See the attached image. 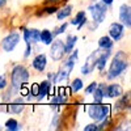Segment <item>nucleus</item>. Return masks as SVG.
Listing matches in <instances>:
<instances>
[{
    "mask_svg": "<svg viewBox=\"0 0 131 131\" xmlns=\"http://www.w3.org/2000/svg\"><path fill=\"white\" fill-rule=\"evenodd\" d=\"M128 68V62L126 60V54L123 51H119L117 55L114 57L112 64H110V68H109V75H107V79H115L118 78L122 72H125Z\"/></svg>",
    "mask_w": 131,
    "mask_h": 131,
    "instance_id": "obj_1",
    "label": "nucleus"
},
{
    "mask_svg": "<svg viewBox=\"0 0 131 131\" xmlns=\"http://www.w3.org/2000/svg\"><path fill=\"white\" fill-rule=\"evenodd\" d=\"M10 80H12V86L15 91H18L21 86H24L26 81L29 80V71L24 66H16L12 70L10 75Z\"/></svg>",
    "mask_w": 131,
    "mask_h": 131,
    "instance_id": "obj_2",
    "label": "nucleus"
},
{
    "mask_svg": "<svg viewBox=\"0 0 131 131\" xmlns=\"http://www.w3.org/2000/svg\"><path fill=\"white\" fill-rule=\"evenodd\" d=\"M109 113H110V109L107 105H102L101 102H94L93 105L89 106L88 109V114L92 119H94L96 122H100L102 119L107 118Z\"/></svg>",
    "mask_w": 131,
    "mask_h": 131,
    "instance_id": "obj_3",
    "label": "nucleus"
},
{
    "mask_svg": "<svg viewBox=\"0 0 131 131\" xmlns=\"http://www.w3.org/2000/svg\"><path fill=\"white\" fill-rule=\"evenodd\" d=\"M89 10L96 24H101L106 17V5L104 3H96L94 5H91Z\"/></svg>",
    "mask_w": 131,
    "mask_h": 131,
    "instance_id": "obj_4",
    "label": "nucleus"
},
{
    "mask_svg": "<svg viewBox=\"0 0 131 131\" xmlns=\"http://www.w3.org/2000/svg\"><path fill=\"white\" fill-rule=\"evenodd\" d=\"M18 42H20V34L15 31V33H10V34H8V36L3 39L2 46H3L4 51L10 52V51L15 50V47L18 45Z\"/></svg>",
    "mask_w": 131,
    "mask_h": 131,
    "instance_id": "obj_5",
    "label": "nucleus"
},
{
    "mask_svg": "<svg viewBox=\"0 0 131 131\" xmlns=\"http://www.w3.org/2000/svg\"><path fill=\"white\" fill-rule=\"evenodd\" d=\"M51 49H50V57L52 60H60L63 58V55L66 54V49H64V42L63 41H55L51 42Z\"/></svg>",
    "mask_w": 131,
    "mask_h": 131,
    "instance_id": "obj_6",
    "label": "nucleus"
},
{
    "mask_svg": "<svg viewBox=\"0 0 131 131\" xmlns=\"http://www.w3.org/2000/svg\"><path fill=\"white\" fill-rule=\"evenodd\" d=\"M97 58H98V51H93L91 55L88 57V59H86V62L84 63V66L81 67V73L83 75H89L94 70Z\"/></svg>",
    "mask_w": 131,
    "mask_h": 131,
    "instance_id": "obj_7",
    "label": "nucleus"
},
{
    "mask_svg": "<svg viewBox=\"0 0 131 131\" xmlns=\"http://www.w3.org/2000/svg\"><path fill=\"white\" fill-rule=\"evenodd\" d=\"M125 34V26L119 23H113L109 28V36L113 41H119Z\"/></svg>",
    "mask_w": 131,
    "mask_h": 131,
    "instance_id": "obj_8",
    "label": "nucleus"
},
{
    "mask_svg": "<svg viewBox=\"0 0 131 131\" xmlns=\"http://www.w3.org/2000/svg\"><path fill=\"white\" fill-rule=\"evenodd\" d=\"M119 20L123 26L130 28L131 26V12H130V5L128 4H122L119 8Z\"/></svg>",
    "mask_w": 131,
    "mask_h": 131,
    "instance_id": "obj_9",
    "label": "nucleus"
},
{
    "mask_svg": "<svg viewBox=\"0 0 131 131\" xmlns=\"http://www.w3.org/2000/svg\"><path fill=\"white\" fill-rule=\"evenodd\" d=\"M24 41L25 43H37L39 42V30L38 29H24Z\"/></svg>",
    "mask_w": 131,
    "mask_h": 131,
    "instance_id": "obj_10",
    "label": "nucleus"
},
{
    "mask_svg": "<svg viewBox=\"0 0 131 131\" xmlns=\"http://www.w3.org/2000/svg\"><path fill=\"white\" fill-rule=\"evenodd\" d=\"M123 94V89L119 84H112V85H106V89H105V97H121Z\"/></svg>",
    "mask_w": 131,
    "mask_h": 131,
    "instance_id": "obj_11",
    "label": "nucleus"
},
{
    "mask_svg": "<svg viewBox=\"0 0 131 131\" xmlns=\"http://www.w3.org/2000/svg\"><path fill=\"white\" fill-rule=\"evenodd\" d=\"M33 67H34L37 71L42 72V71H45L46 68V66H47V58L45 54H38V55L33 59Z\"/></svg>",
    "mask_w": 131,
    "mask_h": 131,
    "instance_id": "obj_12",
    "label": "nucleus"
},
{
    "mask_svg": "<svg viewBox=\"0 0 131 131\" xmlns=\"http://www.w3.org/2000/svg\"><path fill=\"white\" fill-rule=\"evenodd\" d=\"M50 89H51V83L49 80H45V81H42L41 84H38V94H37L38 101L43 100V98L50 93Z\"/></svg>",
    "mask_w": 131,
    "mask_h": 131,
    "instance_id": "obj_13",
    "label": "nucleus"
},
{
    "mask_svg": "<svg viewBox=\"0 0 131 131\" xmlns=\"http://www.w3.org/2000/svg\"><path fill=\"white\" fill-rule=\"evenodd\" d=\"M109 57H110V50H105V52H102L101 55L98 54V58H97V60H96V68H97L98 71H104Z\"/></svg>",
    "mask_w": 131,
    "mask_h": 131,
    "instance_id": "obj_14",
    "label": "nucleus"
},
{
    "mask_svg": "<svg viewBox=\"0 0 131 131\" xmlns=\"http://www.w3.org/2000/svg\"><path fill=\"white\" fill-rule=\"evenodd\" d=\"M86 23V16H85V12L84 10H80V12L76 13V16L73 17V20L71 21L72 25H76L78 26V29H81Z\"/></svg>",
    "mask_w": 131,
    "mask_h": 131,
    "instance_id": "obj_15",
    "label": "nucleus"
},
{
    "mask_svg": "<svg viewBox=\"0 0 131 131\" xmlns=\"http://www.w3.org/2000/svg\"><path fill=\"white\" fill-rule=\"evenodd\" d=\"M105 89H106V85L105 84H97L96 89L93 91V97H94V102H101L102 98L105 97Z\"/></svg>",
    "mask_w": 131,
    "mask_h": 131,
    "instance_id": "obj_16",
    "label": "nucleus"
},
{
    "mask_svg": "<svg viewBox=\"0 0 131 131\" xmlns=\"http://www.w3.org/2000/svg\"><path fill=\"white\" fill-rule=\"evenodd\" d=\"M114 45V42L110 37H107V36H104L101 37L100 39H98V47L102 49V50H110Z\"/></svg>",
    "mask_w": 131,
    "mask_h": 131,
    "instance_id": "obj_17",
    "label": "nucleus"
},
{
    "mask_svg": "<svg viewBox=\"0 0 131 131\" xmlns=\"http://www.w3.org/2000/svg\"><path fill=\"white\" fill-rule=\"evenodd\" d=\"M78 57H79V51L78 50H75L71 55H70V58L66 60V67H67V70L71 72L72 70H73V67H75V64H76V62H78Z\"/></svg>",
    "mask_w": 131,
    "mask_h": 131,
    "instance_id": "obj_18",
    "label": "nucleus"
},
{
    "mask_svg": "<svg viewBox=\"0 0 131 131\" xmlns=\"http://www.w3.org/2000/svg\"><path fill=\"white\" fill-rule=\"evenodd\" d=\"M52 38H54V36H52V33H51L50 30L45 29V30L39 31V41L43 42L45 45H51Z\"/></svg>",
    "mask_w": 131,
    "mask_h": 131,
    "instance_id": "obj_19",
    "label": "nucleus"
},
{
    "mask_svg": "<svg viewBox=\"0 0 131 131\" xmlns=\"http://www.w3.org/2000/svg\"><path fill=\"white\" fill-rule=\"evenodd\" d=\"M72 9H73V7L68 4V5L63 7L62 9L57 10V17H58V20H64L66 17H68V16L71 15V12H72Z\"/></svg>",
    "mask_w": 131,
    "mask_h": 131,
    "instance_id": "obj_20",
    "label": "nucleus"
},
{
    "mask_svg": "<svg viewBox=\"0 0 131 131\" xmlns=\"http://www.w3.org/2000/svg\"><path fill=\"white\" fill-rule=\"evenodd\" d=\"M76 41H78V37L76 36H68L67 41L64 42V49H66V54L71 52L73 50V46L76 45Z\"/></svg>",
    "mask_w": 131,
    "mask_h": 131,
    "instance_id": "obj_21",
    "label": "nucleus"
},
{
    "mask_svg": "<svg viewBox=\"0 0 131 131\" xmlns=\"http://www.w3.org/2000/svg\"><path fill=\"white\" fill-rule=\"evenodd\" d=\"M67 102V97L63 96V94H57V96H54L51 98V105L54 106H57V105H63Z\"/></svg>",
    "mask_w": 131,
    "mask_h": 131,
    "instance_id": "obj_22",
    "label": "nucleus"
},
{
    "mask_svg": "<svg viewBox=\"0 0 131 131\" xmlns=\"http://www.w3.org/2000/svg\"><path fill=\"white\" fill-rule=\"evenodd\" d=\"M5 128L10 130V131H17V130H20V125H18V122L16 121V119L10 118L5 122Z\"/></svg>",
    "mask_w": 131,
    "mask_h": 131,
    "instance_id": "obj_23",
    "label": "nucleus"
},
{
    "mask_svg": "<svg viewBox=\"0 0 131 131\" xmlns=\"http://www.w3.org/2000/svg\"><path fill=\"white\" fill-rule=\"evenodd\" d=\"M81 88H83V81H81V79H73V81L71 83V92L78 93Z\"/></svg>",
    "mask_w": 131,
    "mask_h": 131,
    "instance_id": "obj_24",
    "label": "nucleus"
},
{
    "mask_svg": "<svg viewBox=\"0 0 131 131\" xmlns=\"http://www.w3.org/2000/svg\"><path fill=\"white\" fill-rule=\"evenodd\" d=\"M16 105H10L9 106V112L10 113H13V114H18V113H21L24 110V105H23V102H15Z\"/></svg>",
    "mask_w": 131,
    "mask_h": 131,
    "instance_id": "obj_25",
    "label": "nucleus"
},
{
    "mask_svg": "<svg viewBox=\"0 0 131 131\" xmlns=\"http://www.w3.org/2000/svg\"><path fill=\"white\" fill-rule=\"evenodd\" d=\"M67 26H68V24H63V25H60L59 28H57L55 30H54V33H52V36L55 37V36H59V34H62V33L67 29Z\"/></svg>",
    "mask_w": 131,
    "mask_h": 131,
    "instance_id": "obj_26",
    "label": "nucleus"
},
{
    "mask_svg": "<svg viewBox=\"0 0 131 131\" xmlns=\"http://www.w3.org/2000/svg\"><path fill=\"white\" fill-rule=\"evenodd\" d=\"M96 86H97V83H92V84H89L88 86H86V88H85V93L86 94H92L93 93V91L96 89Z\"/></svg>",
    "mask_w": 131,
    "mask_h": 131,
    "instance_id": "obj_27",
    "label": "nucleus"
},
{
    "mask_svg": "<svg viewBox=\"0 0 131 131\" xmlns=\"http://www.w3.org/2000/svg\"><path fill=\"white\" fill-rule=\"evenodd\" d=\"M7 86V79L5 75H0V89H4Z\"/></svg>",
    "mask_w": 131,
    "mask_h": 131,
    "instance_id": "obj_28",
    "label": "nucleus"
},
{
    "mask_svg": "<svg viewBox=\"0 0 131 131\" xmlns=\"http://www.w3.org/2000/svg\"><path fill=\"white\" fill-rule=\"evenodd\" d=\"M98 130V126L96 123H92V125H88L84 127V131H97Z\"/></svg>",
    "mask_w": 131,
    "mask_h": 131,
    "instance_id": "obj_29",
    "label": "nucleus"
},
{
    "mask_svg": "<svg viewBox=\"0 0 131 131\" xmlns=\"http://www.w3.org/2000/svg\"><path fill=\"white\" fill-rule=\"evenodd\" d=\"M46 13H49V15H51V13H57V10H58V8L57 7H47V8H45L43 9Z\"/></svg>",
    "mask_w": 131,
    "mask_h": 131,
    "instance_id": "obj_30",
    "label": "nucleus"
},
{
    "mask_svg": "<svg viewBox=\"0 0 131 131\" xmlns=\"http://www.w3.org/2000/svg\"><path fill=\"white\" fill-rule=\"evenodd\" d=\"M30 94H31V96H36V97H37V94H38V84H33Z\"/></svg>",
    "mask_w": 131,
    "mask_h": 131,
    "instance_id": "obj_31",
    "label": "nucleus"
},
{
    "mask_svg": "<svg viewBox=\"0 0 131 131\" xmlns=\"http://www.w3.org/2000/svg\"><path fill=\"white\" fill-rule=\"evenodd\" d=\"M31 54V45L30 43H26V50H25V54H24V57L25 58H28L29 55Z\"/></svg>",
    "mask_w": 131,
    "mask_h": 131,
    "instance_id": "obj_32",
    "label": "nucleus"
},
{
    "mask_svg": "<svg viewBox=\"0 0 131 131\" xmlns=\"http://www.w3.org/2000/svg\"><path fill=\"white\" fill-rule=\"evenodd\" d=\"M113 2H114V0H101V3H104L105 5H110Z\"/></svg>",
    "mask_w": 131,
    "mask_h": 131,
    "instance_id": "obj_33",
    "label": "nucleus"
},
{
    "mask_svg": "<svg viewBox=\"0 0 131 131\" xmlns=\"http://www.w3.org/2000/svg\"><path fill=\"white\" fill-rule=\"evenodd\" d=\"M20 91H21V93H23V96L28 94V89H26V88H23V86H21V88H20Z\"/></svg>",
    "mask_w": 131,
    "mask_h": 131,
    "instance_id": "obj_34",
    "label": "nucleus"
},
{
    "mask_svg": "<svg viewBox=\"0 0 131 131\" xmlns=\"http://www.w3.org/2000/svg\"><path fill=\"white\" fill-rule=\"evenodd\" d=\"M5 3H7V0H0V7L5 5Z\"/></svg>",
    "mask_w": 131,
    "mask_h": 131,
    "instance_id": "obj_35",
    "label": "nucleus"
},
{
    "mask_svg": "<svg viewBox=\"0 0 131 131\" xmlns=\"http://www.w3.org/2000/svg\"><path fill=\"white\" fill-rule=\"evenodd\" d=\"M46 2H58V0H46Z\"/></svg>",
    "mask_w": 131,
    "mask_h": 131,
    "instance_id": "obj_36",
    "label": "nucleus"
}]
</instances>
